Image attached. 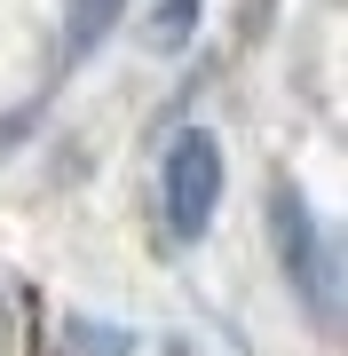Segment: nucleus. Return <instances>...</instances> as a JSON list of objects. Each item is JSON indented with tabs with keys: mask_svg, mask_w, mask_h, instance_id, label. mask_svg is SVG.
<instances>
[{
	"mask_svg": "<svg viewBox=\"0 0 348 356\" xmlns=\"http://www.w3.org/2000/svg\"><path fill=\"white\" fill-rule=\"evenodd\" d=\"M79 356H127V341H119V332H103V341H95V332H88V341H79Z\"/></svg>",
	"mask_w": 348,
	"mask_h": 356,
	"instance_id": "5",
	"label": "nucleus"
},
{
	"mask_svg": "<svg viewBox=\"0 0 348 356\" xmlns=\"http://www.w3.org/2000/svg\"><path fill=\"white\" fill-rule=\"evenodd\" d=\"M270 229H277V245H285V269H293L301 293H309V309L333 317V309H340V277H333V245H324V229L309 222V206H301L293 191H277L270 198Z\"/></svg>",
	"mask_w": 348,
	"mask_h": 356,
	"instance_id": "2",
	"label": "nucleus"
},
{
	"mask_svg": "<svg viewBox=\"0 0 348 356\" xmlns=\"http://www.w3.org/2000/svg\"><path fill=\"white\" fill-rule=\"evenodd\" d=\"M190 32H198V0H158V16H151V40H158V48H182Z\"/></svg>",
	"mask_w": 348,
	"mask_h": 356,
	"instance_id": "4",
	"label": "nucleus"
},
{
	"mask_svg": "<svg viewBox=\"0 0 348 356\" xmlns=\"http://www.w3.org/2000/svg\"><path fill=\"white\" fill-rule=\"evenodd\" d=\"M222 206V143L206 127H182L167 143V229L174 238H206Z\"/></svg>",
	"mask_w": 348,
	"mask_h": 356,
	"instance_id": "1",
	"label": "nucleus"
},
{
	"mask_svg": "<svg viewBox=\"0 0 348 356\" xmlns=\"http://www.w3.org/2000/svg\"><path fill=\"white\" fill-rule=\"evenodd\" d=\"M119 8H127V0H72V32H64V48H72V56H88L95 40L119 24Z\"/></svg>",
	"mask_w": 348,
	"mask_h": 356,
	"instance_id": "3",
	"label": "nucleus"
}]
</instances>
